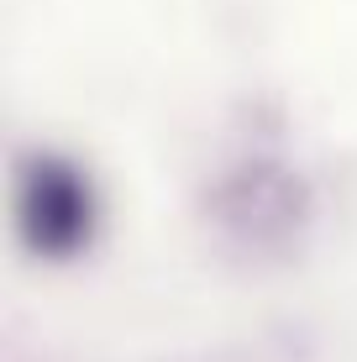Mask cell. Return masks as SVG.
Instances as JSON below:
<instances>
[{
    "mask_svg": "<svg viewBox=\"0 0 357 362\" xmlns=\"http://www.w3.org/2000/svg\"><path fill=\"white\" fill-rule=\"evenodd\" d=\"M21 226L47 252L79 247L90 231V194H84L79 173L64 163H32L27 184H21Z\"/></svg>",
    "mask_w": 357,
    "mask_h": 362,
    "instance_id": "obj_1",
    "label": "cell"
}]
</instances>
